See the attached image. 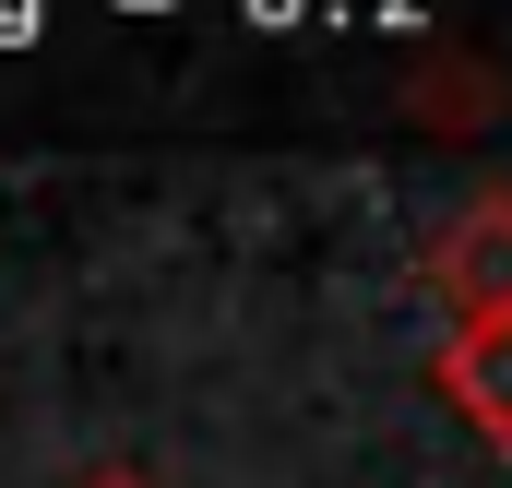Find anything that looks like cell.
I'll use <instances>...</instances> for the list:
<instances>
[{"instance_id":"cell-2","label":"cell","mask_w":512,"mask_h":488,"mask_svg":"<svg viewBox=\"0 0 512 488\" xmlns=\"http://www.w3.org/2000/svg\"><path fill=\"white\" fill-rule=\"evenodd\" d=\"M441 393L512 453V310H501V322H453V334H441Z\"/></svg>"},{"instance_id":"cell-1","label":"cell","mask_w":512,"mask_h":488,"mask_svg":"<svg viewBox=\"0 0 512 488\" xmlns=\"http://www.w3.org/2000/svg\"><path fill=\"white\" fill-rule=\"evenodd\" d=\"M429 286L453 298V322H501L512 310V191H477V203L429 239Z\"/></svg>"},{"instance_id":"cell-4","label":"cell","mask_w":512,"mask_h":488,"mask_svg":"<svg viewBox=\"0 0 512 488\" xmlns=\"http://www.w3.org/2000/svg\"><path fill=\"white\" fill-rule=\"evenodd\" d=\"M251 12H262V24H286V12H298V0H251Z\"/></svg>"},{"instance_id":"cell-3","label":"cell","mask_w":512,"mask_h":488,"mask_svg":"<svg viewBox=\"0 0 512 488\" xmlns=\"http://www.w3.org/2000/svg\"><path fill=\"white\" fill-rule=\"evenodd\" d=\"M72 488H143V477H131V465H96V477H72Z\"/></svg>"}]
</instances>
